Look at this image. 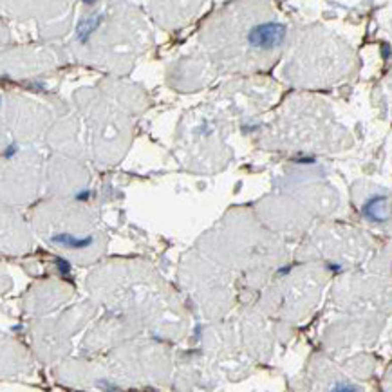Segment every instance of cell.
Wrapping results in <instances>:
<instances>
[{"label": "cell", "instance_id": "6da1fadb", "mask_svg": "<svg viewBox=\"0 0 392 392\" xmlns=\"http://www.w3.org/2000/svg\"><path fill=\"white\" fill-rule=\"evenodd\" d=\"M286 27L282 24H260L249 31V42L258 49H273L282 44Z\"/></svg>", "mask_w": 392, "mask_h": 392}, {"label": "cell", "instance_id": "7a4b0ae2", "mask_svg": "<svg viewBox=\"0 0 392 392\" xmlns=\"http://www.w3.org/2000/svg\"><path fill=\"white\" fill-rule=\"evenodd\" d=\"M385 204H387V197H383V195L372 197L369 203L365 204V208H363L365 217L367 219H370V221H374V222H383L385 219H387V215L383 213V212H387Z\"/></svg>", "mask_w": 392, "mask_h": 392}, {"label": "cell", "instance_id": "3957f363", "mask_svg": "<svg viewBox=\"0 0 392 392\" xmlns=\"http://www.w3.org/2000/svg\"><path fill=\"white\" fill-rule=\"evenodd\" d=\"M54 242H60V244H65V246H71V248H85V246H89L90 244V239H74V237H71V235H56V237H53Z\"/></svg>", "mask_w": 392, "mask_h": 392}, {"label": "cell", "instance_id": "277c9868", "mask_svg": "<svg viewBox=\"0 0 392 392\" xmlns=\"http://www.w3.org/2000/svg\"><path fill=\"white\" fill-rule=\"evenodd\" d=\"M333 392H358L354 387H349V385H336L333 388Z\"/></svg>", "mask_w": 392, "mask_h": 392}]
</instances>
